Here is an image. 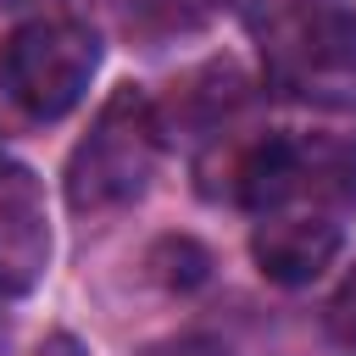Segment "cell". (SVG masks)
I'll return each instance as SVG.
<instances>
[{
  "label": "cell",
  "mask_w": 356,
  "mask_h": 356,
  "mask_svg": "<svg viewBox=\"0 0 356 356\" xmlns=\"http://www.w3.org/2000/svg\"><path fill=\"white\" fill-rule=\"evenodd\" d=\"M245 28L278 89L323 106L356 100V6L350 0H245Z\"/></svg>",
  "instance_id": "obj_1"
},
{
  "label": "cell",
  "mask_w": 356,
  "mask_h": 356,
  "mask_svg": "<svg viewBox=\"0 0 356 356\" xmlns=\"http://www.w3.org/2000/svg\"><path fill=\"white\" fill-rule=\"evenodd\" d=\"M95 67H100V39L83 22L39 17V22L17 28L6 44V95L33 122H56L83 100Z\"/></svg>",
  "instance_id": "obj_4"
},
{
  "label": "cell",
  "mask_w": 356,
  "mask_h": 356,
  "mask_svg": "<svg viewBox=\"0 0 356 356\" xmlns=\"http://www.w3.org/2000/svg\"><path fill=\"white\" fill-rule=\"evenodd\" d=\"M239 200L256 217H312L339 222L356 206V139L334 134H278L239 161Z\"/></svg>",
  "instance_id": "obj_2"
},
{
  "label": "cell",
  "mask_w": 356,
  "mask_h": 356,
  "mask_svg": "<svg viewBox=\"0 0 356 356\" xmlns=\"http://www.w3.org/2000/svg\"><path fill=\"white\" fill-rule=\"evenodd\" d=\"M100 6L117 17V28H128V33H139V39L184 33V28H195V22L211 11V0H100Z\"/></svg>",
  "instance_id": "obj_7"
},
{
  "label": "cell",
  "mask_w": 356,
  "mask_h": 356,
  "mask_svg": "<svg viewBox=\"0 0 356 356\" xmlns=\"http://www.w3.org/2000/svg\"><path fill=\"white\" fill-rule=\"evenodd\" d=\"M145 356H217V350L200 345V339H178V345H156V350H145Z\"/></svg>",
  "instance_id": "obj_10"
},
{
  "label": "cell",
  "mask_w": 356,
  "mask_h": 356,
  "mask_svg": "<svg viewBox=\"0 0 356 356\" xmlns=\"http://www.w3.org/2000/svg\"><path fill=\"white\" fill-rule=\"evenodd\" d=\"M39 356H89V350H83L72 334H50V339L39 345Z\"/></svg>",
  "instance_id": "obj_9"
},
{
  "label": "cell",
  "mask_w": 356,
  "mask_h": 356,
  "mask_svg": "<svg viewBox=\"0 0 356 356\" xmlns=\"http://www.w3.org/2000/svg\"><path fill=\"white\" fill-rule=\"evenodd\" d=\"M50 256V228H44V200L28 172L0 167V284L28 289Z\"/></svg>",
  "instance_id": "obj_6"
},
{
  "label": "cell",
  "mask_w": 356,
  "mask_h": 356,
  "mask_svg": "<svg viewBox=\"0 0 356 356\" xmlns=\"http://www.w3.org/2000/svg\"><path fill=\"white\" fill-rule=\"evenodd\" d=\"M328 334H334L339 345H356V267L345 273V284H339L334 300H328Z\"/></svg>",
  "instance_id": "obj_8"
},
{
  "label": "cell",
  "mask_w": 356,
  "mask_h": 356,
  "mask_svg": "<svg viewBox=\"0 0 356 356\" xmlns=\"http://www.w3.org/2000/svg\"><path fill=\"white\" fill-rule=\"evenodd\" d=\"M161 161V122L145 89L122 83L111 89V100L95 111L89 134L78 139L72 161H67V206L72 211H117L128 200L145 195V184L156 178Z\"/></svg>",
  "instance_id": "obj_3"
},
{
  "label": "cell",
  "mask_w": 356,
  "mask_h": 356,
  "mask_svg": "<svg viewBox=\"0 0 356 356\" xmlns=\"http://www.w3.org/2000/svg\"><path fill=\"white\" fill-rule=\"evenodd\" d=\"M345 228L339 222H312V217H256L250 234V256L273 284H312L334 250H339Z\"/></svg>",
  "instance_id": "obj_5"
}]
</instances>
